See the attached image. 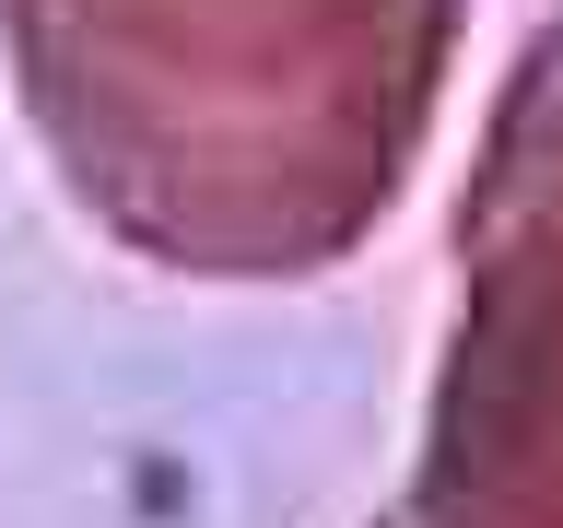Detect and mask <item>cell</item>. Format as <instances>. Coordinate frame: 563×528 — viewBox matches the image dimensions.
Masks as SVG:
<instances>
[]
</instances>
